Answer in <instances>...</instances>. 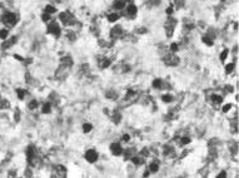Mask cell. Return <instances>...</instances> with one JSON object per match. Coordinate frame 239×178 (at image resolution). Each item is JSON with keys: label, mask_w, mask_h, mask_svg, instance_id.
<instances>
[{"label": "cell", "mask_w": 239, "mask_h": 178, "mask_svg": "<svg viewBox=\"0 0 239 178\" xmlns=\"http://www.w3.org/2000/svg\"><path fill=\"white\" fill-rule=\"evenodd\" d=\"M0 20H1V23L4 24L6 28H13V26H15L16 24H18V15L15 14V13L13 11H4L0 16Z\"/></svg>", "instance_id": "obj_1"}, {"label": "cell", "mask_w": 239, "mask_h": 178, "mask_svg": "<svg viewBox=\"0 0 239 178\" xmlns=\"http://www.w3.org/2000/svg\"><path fill=\"white\" fill-rule=\"evenodd\" d=\"M163 61L169 67H175V65L179 64V58L176 55H174V53H170V54H168V55L164 57Z\"/></svg>", "instance_id": "obj_2"}, {"label": "cell", "mask_w": 239, "mask_h": 178, "mask_svg": "<svg viewBox=\"0 0 239 178\" xmlns=\"http://www.w3.org/2000/svg\"><path fill=\"white\" fill-rule=\"evenodd\" d=\"M59 18H60L61 23H63L64 25H71V24H74V23H75L74 16H73L69 11H64V13H61Z\"/></svg>", "instance_id": "obj_3"}, {"label": "cell", "mask_w": 239, "mask_h": 178, "mask_svg": "<svg viewBox=\"0 0 239 178\" xmlns=\"http://www.w3.org/2000/svg\"><path fill=\"white\" fill-rule=\"evenodd\" d=\"M175 24H176V20L169 18L167 20V23H165V33H167V36L170 38L173 35V33H174V28H175Z\"/></svg>", "instance_id": "obj_4"}, {"label": "cell", "mask_w": 239, "mask_h": 178, "mask_svg": "<svg viewBox=\"0 0 239 178\" xmlns=\"http://www.w3.org/2000/svg\"><path fill=\"white\" fill-rule=\"evenodd\" d=\"M16 40H18V38L16 36H11V38H8V39H5V40H3V43H1V50H8L10 49L14 44L16 43Z\"/></svg>", "instance_id": "obj_5"}, {"label": "cell", "mask_w": 239, "mask_h": 178, "mask_svg": "<svg viewBox=\"0 0 239 178\" xmlns=\"http://www.w3.org/2000/svg\"><path fill=\"white\" fill-rule=\"evenodd\" d=\"M85 159L88 160L89 163H94V162H96V159H98V153H96L94 149H89L88 152L85 153Z\"/></svg>", "instance_id": "obj_6"}, {"label": "cell", "mask_w": 239, "mask_h": 178, "mask_svg": "<svg viewBox=\"0 0 239 178\" xmlns=\"http://www.w3.org/2000/svg\"><path fill=\"white\" fill-rule=\"evenodd\" d=\"M123 34V28L119 25L114 26V28L110 30V38H113V39H118V38H120Z\"/></svg>", "instance_id": "obj_7"}, {"label": "cell", "mask_w": 239, "mask_h": 178, "mask_svg": "<svg viewBox=\"0 0 239 178\" xmlns=\"http://www.w3.org/2000/svg\"><path fill=\"white\" fill-rule=\"evenodd\" d=\"M68 73H69V68H68V67L61 65V67L57 70V74H55V77H57L58 79H64V78L68 75Z\"/></svg>", "instance_id": "obj_8"}, {"label": "cell", "mask_w": 239, "mask_h": 178, "mask_svg": "<svg viewBox=\"0 0 239 178\" xmlns=\"http://www.w3.org/2000/svg\"><path fill=\"white\" fill-rule=\"evenodd\" d=\"M48 33L53 34L55 36H59L60 35V26H59L57 23H51L49 25V28H48Z\"/></svg>", "instance_id": "obj_9"}, {"label": "cell", "mask_w": 239, "mask_h": 178, "mask_svg": "<svg viewBox=\"0 0 239 178\" xmlns=\"http://www.w3.org/2000/svg\"><path fill=\"white\" fill-rule=\"evenodd\" d=\"M110 150H112V153L114 156H120L123 153V148L119 143H113V144H110Z\"/></svg>", "instance_id": "obj_10"}, {"label": "cell", "mask_w": 239, "mask_h": 178, "mask_svg": "<svg viewBox=\"0 0 239 178\" xmlns=\"http://www.w3.org/2000/svg\"><path fill=\"white\" fill-rule=\"evenodd\" d=\"M55 171H57V176L59 178H67V168H65L64 166L58 164V166L55 167Z\"/></svg>", "instance_id": "obj_11"}, {"label": "cell", "mask_w": 239, "mask_h": 178, "mask_svg": "<svg viewBox=\"0 0 239 178\" xmlns=\"http://www.w3.org/2000/svg\"><path fill=\"white\" fill-rule=\"evenodd\" d=\"M60 64H61V65H64V67L70 68L73 65V60H71L70 57H63L60 59Z\"/></svg>", "instance_id": "obj_12"}, {"label": "cell", "mask_w": 239, "mask_h": 178, "mask_svg": "<svg viewBox=\"0 0 239 178\" xmlns=\"http://www.w3.org/2000/svg\"><path fill=\"white\" fill-rule=\"evenodd\" d=\"M137 11H138L137 6H135V5H133V4H130V5L127 8V15H128V16H130V18H131V16L135 15V14H137Z\"/></svg>", "instance_id": "obj_13"}, {"label": "cell", "mask_w": 239, "mask_h": 178, "mask_svg": "<svg viewBox=\"0 0 239 178\" xmlns=\"http://www.w3.org/2000/svg\"><path fill=\"white\" fill-rule=\"evenodd\" d=\"M120 119H122V113L119 111H114L112 113V121L115 123V124H118V123L120 122Z\"/></svg>", "instance_id": "obj_14"}, {"label": "cell", "mask_w": 239, "mask_h": 178, "mask_svg": "<svg viewBox=\"0 0 239 178\" xmlns=\"http://www.w3.org/2000/svg\"><path fill=\"white\" fill-rule=\"evenodd\" d=\"M34 156H36L35 147H34V146H29V147H28V149H26V157H28V159L33 158Z\"/></svg>", "instance_id": "obj_15"}, {"label": "cell", "mask_w": 239, "mask_h": 178, "mask_svg": "<svg viewBox=\"0 0 239 178\" xmlns=\"http://www.w3.org/2000/svg\"><path fill=\"white\" fill-rule=\"evenodd\" d=\"M110 64H112V60H110V59H106V58H104V59H102V61L99 63V67L102 68V69H105V68H108Z\"/></svg>", "instance_id": "obj_16"}, {"label": "cell", "mask_w": 239, "mask_h": 178, "mask_svg": "<svg viewBox=\"0 0 239 178\" xmlns=\"http://www.w3.org/2000/svg\"><path fill=\"white\" fill-rule=\"evenodd\" d=\"M124 6H125V3H124L123 0H116V1L113 4V8H114V9H116V10H122V9H124Z\"/></svg>", "instance_id": "obj_17"}, {"label": "cell", "mask_w": 239, "mask_h": 178, "mask_svg": "<svg viewBox=\"0 0 239 178\" xmlns=\"http://www.w3.org/2000/svg\"><path fill=\"white\" fill-rule=\"evenodd\" d=\"M133 153H134V150L131 149V148H128L125 150H123V153L122 154L124 156V158L125 159H131V157H133Z\"/></svg>", "instance_id": "obj_18"}, {"label": "cell", "mask_w": 239, "mask_h": 178, "mask_svg": "<svg viewBox=\"0 0 239 178\" xmlns=\"http://www.w3.org/2000/svg\"><path fill=\"white\" fill-rule=\"evenodd\" d=\"M8 38H9V30H8V28L0 29V39L5 40V39H8Z\"/></svg>", "instance_id": "obj_19"}, {"label": "cell", "mask_w": 239, "mask_h": 178, "mask_svg": "<svg viewBox=\"0 0 239 178\" xmlns=\"http://www.w3.org/2000/svg\"><path fill=\"white\" fill-rule=\"evenodd\" d=\"M106 98L110 99V100H115V99H118V93L116 92H114V90H109V92H106Z\"/></svg>", "instance_id": "obj_20"}, {"label": "cell", "mask_w": 239, "mask_h": 178, "mask_svg": "<svg viewBox=\"0 0 239 178\" xmlns=\"http://www.w3.org/2000/svg\"><path fill=\"white\" fill-rule=\"evenodd\" d=\"M131 162H133L135 166H141V164L144 163V159H143V157H131Z\"/></svg>", "instance_id": "obj_21"}, {"label": "cell", "mask_w": 239, "mask_h": 178, "mask_svg": "<svg viewBox=\"0 0 239 178\" xmlns=\"http://www.w3.org/2000/svg\"><path fill=\"white\" fill-rule=\"evenodd\" d=\"M10 103L8 102V99H1L0 100V109H9Z\"/></svg>", "instance_id": "obj_22"}, {"label": "cell", "mask_w": 239, "mask_h": 178, "mask_svg": "<svg viewBox=\"0 0 239 178\" xmlns=\"http://www.w3.org/2000/svg\"><path fill=\"white\" fill-rule=\"evenodd\" d=\"M119 14H115V13H113V14H109L108 15V20L110 23H114V22H116L118 19H119Z\"/></svg>", "instance_id": "obj_23"}, {"label": "cell", "mask_w": 239, "mask_h": 178, "mask_svg": "<svg viewBox=\"0 0 239 178\" xmlns=\"http://www.w3.org/2000/svg\"><path fill=\"white\" fill-rule=\"evenodd\" d=\"M16 95H18V98L20 99V100H23L24 97H25V90H24V89L18 88V89H16Z\"/></svg>", "instance_id": "obj_24"}, {"label": "cell", "mask_w": 239, "mask_h": 178, "mask_svg": "<svg viewBox=\"0 0 239 178\" xmlns=\"http://www.w3.org/2000/svg\"><path fill=\"white\" fill-rule=\"evenodd\" d=\"M202 42H203L204 44H207V45H208V47H212V45H213V44H214V43H213V40H212V39H210V38H208L207 35H205V36H203V38H202Z\"/></svg>", "instance_id": "obj_25"}, {"label": "cell", "mask_w": 239, "mask_h": 178, "mask_svg": "<svg viewBox=\"0 0 239 178\" xmlns=\"http://www.w3.org/2000/svg\"><path fill=\"white\" fill-rule=\"evenodd\" d=\"M221 100H223L221 95H217V94H213L212 95V102H214V103L219 104V103H221Z\"/></svg>", "instance_id": "obj_26"}, {"label": "cell", "mask_w": 239, "mask_h": 178, "mask_svg": "<svg viewBox=\"0 0 239 178\" xmlns=\"http://www.w3.org/2000/svg\"><path fill=\"white\" fill-rule=\"evenodd\" d=\"M158 169H159V166H158L157 163H151L150 166H149V172H150V173L158 172Z\"/></svg>", "instance_id": "obj_27"}, {"label": "cell", "mask_w": 239, "mask_h": 178, "mask_svg": "<svg viewBox=\"0 0 239 178\" xmlns=\"http://www.w3.org/2000/svg\"><path fill=\"white\" fill-rule=\"evenodd\" d=\"M92 129H93V125L90 123H84V124H83V131H84V133H89Z\"/></svg>", "instance_id": "obj_28"}, {"label": "cell", "mask_w": 239, "mask_h": 178, "mask_svg": "<svg viewBox=\"0 0 239 178\" xmlns=\"http://www.w3.org/2000/svg\"><path fill=\"white\" fill-rule=\"evenodd\" d=\"M55 11H57V9H55L53 5H46L45 6V13H46V14H54Z\"/></svg>", "instance_id": "obj_29"}, {"label": "cell", "mask_w": 239, "mask_h": 178, "mask_svg": "<svg viewBox=\"0 0 239 178\" xmlns=\"http://www.w3.org/2000/svg\"><path fill=\"white\" fill-rule=\"evenodd\" d=\"M50 112H51V104L50 103H45L43 105V113L48 114V113H50Z\"/></svg>", "instance_id": "obj_30"}, {"label": "cell", "mask_w": 239, "mask_h": 178, "mask_svg": "<svg viewBox=\"0 0 239 178\" xmlns=\"http://www.w3.org/2000/svg\"><path fill=\"white\" fill-rule=\"evenodd\" d=\"M189 143H190V138H188V137H183V138L180 139V142H179V144L185 146V144H189Z\"/></svg>", "instance_id": "obj_31"}, {"label": "cell", "mask_w": 239, "mask_h": 178, "mask_svg": "<svg viewBox=\"0 0 239 178\" xmlns=\"http://www.w3.org/2000/svg\"><path fill=\"white\" fill-rule=\"evenodd\" d=\"M162 84H163L162 79H155V80L153 82V87H154V88H157V89L162 88Z\"/></svg>", "instance_id": "obj_32"}, {"label": "cell", "mask_w": 239, "mask_h": 178, "mask_svg": "<svg viewBox=\"0 0 239 178\" xmlns=\"http://www.w3.org/2000/svg\"><path fill=\"white\" fill-rule=\"evenodd\" d=\"M233 70H234V64H233V63L228 64V65L226 67V73H227V74H230Z\"/></svg>", "instance_id": "obj_33"}, {"label": "cell", "mask_w": 239, "mask_h": 178, "mask_svg": "<svg viewBox=\"0 0 239 178\" xmlns=\"http://www.w3.org/2000/svg\"><path fill=\"white\" fill-rule=\"evenodd\" d=\"M162 99L165 102V103H169V102H172V100H173V97H172L170 94H165V95H163V98H162Z\"/></svg>", "instance_id": "obj_34"}, {"label": "cell", "mask_w": 239, "mask_h": 178, "mask_svg": "<svg viewBox=\"0 0 239 178\" xmlns=\"http://www.w3.org/2000/svg\"><path fill=\"white\" fill-rule=\"evenodd\" d=\"M160 1H162V0H149L148 4L150 6H157V5L160 4Z\"/></svg>", "instance_id": "obj_35"}, {"label": "cell", "mask_w": 239, "mask_h": 178, "mask_svg": "<svg viewBox=\"0 0 239 178\" xmlns=\"http://www.w3.org/2000/svg\"><path fill=\"white\" fill-rule=\"evenodd\" d=\"M227 57H228V50L226 49V50H223V53H221L220 57H219L220 58V61H224V60L227 59Z\"/></svg>", "instance_id": "obj_36"}, {"label": "cell", "mask_w": 239, "mask_h": 178, "mask_svg": "<svg viewBox=\"0 0 239 178\" xmlns=\"http://www.w3.org/2000/svg\"><path fill=\"white\" fill-rule=\"evenodd\" d=\"M36 107H38V102L35 100V99H33V100L29 103V109H35Z\"/></svg>", "instance_id": "obj_37"}, {"label": "cell", "mask_w": 239, "mask_h": 178, "mask_svg": "<svg viewBox=\"0 0 239 178\" xmlns=\"http://www.w3.org/2000/svg\"><path fill=\"white\" fill-rule=\"evenodd\" d=\"M170 52L172 53L178 52V44H176V43H172L170 44Z\"/></svg>", "instance_id": "obj_38"}, {"label": "cell", "mask_w": 239, "mask_h": 178, "mask_svg": "<svg viewBox=\"0 0 239 178\" xmlns=\"http://www.w3.org/2000/svg\"><path fill=\"white\" fill-rule=\"evenodd\" d=\"M14 118H15V122H19L20 121V111L18 108L15 109V114H14Z\"/></svg>", "instance_id": "obj_39"}, {"label": "cell", "mask_w": 239, "mask_h": 178, "mask_svg": "<svg viewBox=\"0 0 239 178\" xmlns=\"http://www.w3.org/2000/svg\"><path fill=\"white\" fill-rule=\"evenodd\" d=\"M41 19H43V22H49V20H50V14L44 13V14L41 15Z\"/></svg>", "instance_id": "obj_40"}, {"label": "cell", "mask_w": 239, "mask_h": 178, "mask_svg": "<svg viewBox=\"0 0 239 178\" xmlns=\"http://www.w3.org/2000/svg\"><path fill=\"white\" fill-rule=\"evenodd\" d=\"M25 177L26 178H32L33 177V172H32V169H30V168H26V171H25Z\"/></svg>", "instance_id": "obj_41"}, {"label": "cell", "mask_w": 239, "mask_h": 178, "mask_svg": "<svg viewBox=\"0 0 239 178\" xmlns=\"http://www.w3.org/2000/svg\"><path fill=\"white\" fill-rule=\"evenodd\" d=\"M175 4L178 8H182V6L184 5V0H175Z\"/></svg>", "instance_id": "obj_42"}, {"label": "cell", "mask_w": 239, "mask_h": 178, "mask_svg": "<svg viewBox=\"0 0 239 178\" xmlns=\"http://www.w3.org/2000/svg\"><path fill=\"white\" fill-rule=\"evenodd\" d=\"M232 107H233V105H232V104H226V105H224V107H223V112H228V111H229V109H230Z\"/></svg>", "instance_id": "obj_43"}, {"label": "cell", "mask_w": 239, "mask_h": 178, "mask_svg": "<svg viewBox=\"0 0 239 178\" xmlns=\"http://www.w3.org/2000/svg\"><path fill=\"white\" fill-rule=\"evenodd\" d=\"M217 178H227V173L223 171V172H220L219 174H218V177H217Z\"/></svg>", "instance_id": "obj_44"}, {"label": "cell", "mask_w": 239, "mask_h": 178, "mask_svg": "<svg viewBox=\"0 0 239 178\" xmlns=\"http://www.w3.org/2000/svg\"><path fill=\"white\" fill-rule=\"evenodd\" d=\"M14 58H15L16 60L22 61V63H23V60H24V58H23V57H20V55H18V54H14Z\"/></svg>", "instance_id": "obj_45"}, {"label": "cell", "mask_w": 239, "mask_h": 178, "mask_svg": "<svg viewBox=\"0 0 239 178\" xmlns=\"http://www.w3.org/2000/svg\"><path fill=\"white\" fill-rule=\"evenodd\" d=\"M129 139H130L129 134H124V136H123V141H124V142H129Z\"/></svg>", "instance_id": "obj_46"}, {"label": "cell", "mask_w": 239, "mask_h": 178, "mask_svg": "<svg viewBox=\"0 0 239 178\" xmlns=\"http://www.w3.org/2000/svg\"><path fill=\"white\" fill-rule=\"evenodd\" d=\"M68 38H69V40H74L75 34H74V33H69V34H68Z\"/></svg>", "instance_id": "obj_47"}, {"label": "cell", "mask_w": 239, "mask_h": 178, "mask_svg": "<svg viewBox=\"0 0 239 178\" xmlns=\"http://www.w3.org/2000/svg\"><path fill=\"white\" fill-rule=\"evenodd\" d=\"M138 33H139V34H145V33H147V29H145V28H139V29H138Z\"/></svg>", "instance_id": "obj_48"}, {"label": "cell", "mask_w": 239, "mask_h": 178, "mask_svg": "<svg viewBox=\"0 0 239 178\" xmlns=\"http://www.w3.org/2000/svg\"><path fill=\"white\" fill-rule=\"evenodd\" d=\"M141 154H143V156H148L149 154V152L147 150V148H144L143 150H141Z\"/></svg>", "instance_id": "obj_49"}, {"label": "cell", "mask_w": 239, "mask_h": 178, "mask_svg": "<svg viewBox=\"0 0 239 178\" xmlns=\"http://www.w3.org/2000/svg\"><path fill=\"white\" fill-rule=\"evenodd\" d=\"M227 92H233V87H230V85H227Z\"/></svg>", "instance_id": "obj_50"}, {"label": "cell", "mask_w": 239, "mask_h": 178, "mask_svg": "<svg viewBox=\"0 0 239 178\" xmlns=\"http://www.w3.org/2000/svg\"><path fill=\"white\" fill-rule=\"evenodd\" d=\"M167 13H168V14H172V13H173V8H170V6H169V8L167 9Z\"/></svg>", "instance_id": "obj_51"}, {"label": "cell", "mask_w": 239, "mask_h": 178, "mask_svg": "<svg viewBox=\"0 0 239 178\" xmlns=\"http://www.w3.org/2000/svg\"><path fill=\"white\" fill-rule=\"evenodd\" d=\"M149 173H150V172H149V171H147V172L144 173V177H148V176H149Z\"/></svg>", "instance_id": "obj_52"}, {"label": "cell", "mask_w": 239, "mask_h": 178, "mask_svg": "<svg viewBox=\"0 0 239 178\" xmlns=\"http://www.w3.org/2000/svg\"><path fill=\"white\" fill-rule=\"evenodd\" d=\"M51 178H59V177L57 176V174H54V176H51Z\"/></svg>", "instance_id": "obj_53"}, {"label": "cell", "mask_w": 239, "mask_h": 178, "mask_svg": "<svg viewBox=\"0 0 239 178\" xmlns=\"http://www.w3.org/2000/svg\"><path fill=\"white\" fill-rule=\"evenodd\" d=\"M123 1H124V3H129L130 0H123Z\"/></svg>", "instance_id": "obj_54"}, {"label": "cell", "mask_w": 239, "mask_h": 178, "mask_svg": "<svg viewBox=\"0 0 239 178\" xmlns=\"http://www.w3.org/2000/svg\"><path fill=\"white\" fill-rule=\"evenodd\" d=\"M223 1H224V0H223Z\"/></svg>", "instance_id": "obj_55"}]
</instances>
